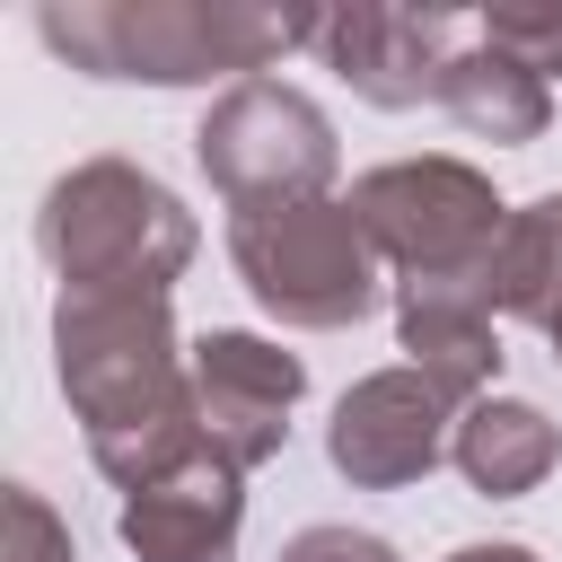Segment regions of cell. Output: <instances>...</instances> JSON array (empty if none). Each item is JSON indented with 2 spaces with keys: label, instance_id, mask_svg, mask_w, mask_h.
Returning a JSON list of instances; mask_svg holds the SVG:
<instances>
[{
  "label": "cell",
  "instance_id": "obj_1",
  "mask_svg": "<svg viewBox=\"0 0 562 562\" xmlns=\"http://www.w3.org/2000/svg\"><path fill=\"white\" fill-rule=\"evenodd\" d=\"M53 369L70 413L88 422L97 474L132 501L184 457H202V404H193V342L176 334L167 299L105 290V299H53Z\"/></svg>",
  "mask_w": 562,
  "mask_h": 562
},
{
  "label": "cell",
  "instance_id": "obj_2",
  "mask_svg": "<svg viewBox=\"0 0 562 562\" xmlns=\"http://www.w3.org/2000/svg\"><path fill=\"white\" fill-rule=\"evenodd\" d=\"M35 35L88 70V79H149V88H202V79H272L290 44H316V9H263V0H53L35 9Z\"/></svg>",
  "mask_w": 562,
  "mask_h": 562
},
{
  "label": "cell",
  "instance_id": "obj_3",
  "mask_svg": "<svg viewBox=\"0 0 562 562\" xmlns=\"http://www.w3.org/2000/svg\"><path fill=\"white\" fill-rule=\"evenodd\" d=\"M35 246L70 299H105V290L167 299L176 272L193 263V211L132 158H79L70 176L44 184Z\"/></svg>",
  "mask_w": 562,
  "mask_h": 562
},
{
  "label": "cell",
  "instance_id": "obj_4",
  "mask_svg": "<svg viewBox=\"0 0 562 562\" xmlns=\"http://www.w3.org/2000/svg\"><path fill=\"white\" fill-rule=\"evenodd\" d=\"M351 220L369 228L378 263L404 272V290H457V299H483V272H492V246L509 228V202L492 193L483 167L465 158H386L369 176H351ZM492 307V299H483Z\"/></svg>",
  "mask_w": 562,
  "mask_h": 562
},
{
  "label": "cell",
  "instance_id": "obj_5",
  "mask_svg": "<svg viewBox=\"0 0 562 562\" xmlns=\"http://www.w3.org/2000/svg\"><path fill=\"white\" fill-rule=\"evenodd\" d=\"M228 263L255 290V307L299 334H342L378 307V246L342 193L228 211Z\"/></svg>",
  "mask_w": 562,
  "mask_h": 562
},
{
  "label": "cell",
  "instance_id": "obj_6",
  "mask_svg": "<svg viewBox=\"0 0 562 562\" xmlns=\"http://www.w3.org/2000/svg\"><path fill=\"white\" fill-rule=\"evenodd\" d=\"M193 158L220 184L228 211H263V202H316L342 176V140L334 114L290 88V79H237L202 105L193 123Z\"/></svg>",
  "mask_w": 562,
  "mask_h": 562
},
{
  "label": "cell",
  "instance_id": "obj_7",
  "mask_svg": "<svg viewBox=\"0 0 562 562\" xmlns=\"http://www.w3.org/2000/svg\"><path fill=\"white\" fill-rule=\"evenodd\" d=\"M448 448H457V404H448L422 369H378V378H360V386L334 404V422H325V457H334V474L360 483V492H404V483H422Z\"/></svg>",
  "mask_w": 562,
  "mask_h": 562
},
{
  "label": "cell",
  "instance_id": "obj_8",
  "mask_svg": "<svg viewBox=\"0 0 562 562\" xmlns=\"http://www.w3.org/2000/svg\"><path fill=\"white\" fill-rule=\"evenodd\" d=\"M299 395H307L299 351H281V342H263V334H228V325L193 342V404H202V439H211L228 465H263V457H281Z\"/></svg>",
  "mask_w": 562,
  "mask_h": 562
},
{
  "label": "cell",
  "instance_id": "obj_9",
  "mask_svg": "<svg viewBox=\"0 0 562 562\" xmlns=\"http://www.w3.org/2000/svg\"><path fill=\"white\" fill-rule=\"evenodd\" d=\"M316 53L351 79V97L404 114V105H439V70L457 61V18L448 9H386V0H351V9H316Z\"/></svg>",
  "mask_w": 562,
  "mask_h": 562
},
{
  "label": "cell",
  "instance_id": "obj_10",
  "mask_svg": "<svg viewBox=\"0 0 562 562\" xmlns=\"http://www.w3.org/2000/svg\"><path fill=\"white\" fill-rule=\"evenodd\" d=\"M123 544L140 562H237V527H246V465H228L220 448L184 457L176 474H158L149 492L123 501Z\"/></svg>",
  "mask_w": 562,
  "mask_h": 562
},
{
  "label": "cell",
  "instance_id": "obj_11",
  "mask_svg": "<svg viewBox=\"0 0 562 562\" xmlns=\"http://www.w3.org/2000/svg\"><path fill=\"white\" fill-rule=\"evenodd\" d=\"M395 342H404V369H422L457 413L492 395L501 378V325L483 299H457V290H404L395 307Z\"/></svg>",
  "mask_w": 562,
  "mask_h": 562
},
{
  "label": "cell",
  "instance_id": "obj_12",
  "mask_svg": "<svg viewBox=\"0 0 562 562\" xmlns=\"http://www.w3.org/2000/svg\"><path fill=\"white\" fill-rule=\"evenodd\" d=\"M457 474L474 483V492H492V501H518V492H536L553 465H562V430L527 404V395H483V404H465L457 413Z\"/></svg>",
  "mask_w": 562,
  "mask_h": 562
},
{
  "label": "cell",
  "instance_id": "obj_13",
  "mask_svg": "<svg viewBox=\"0 0 562 562\" xmlns=\"http://www.w3.org/2000/svg\"><path fill=\"white\" fill-rule=\"evenodd\" d=\"M483 299H492V316H527L544 342H562V193H536L509 211Z\"/></svg>",
  "mask_w": 562,
  "mask_h": 562
},
{
  "label": "cell",
  "instance_id": "obj_14",
  "mask_svg": "<svg viewBox=\"0 0 562 562\" xmlns=\"http://www.w3.org/2000/svg\"><path fill=\"white\" fill-rule=\"evenodd\" d=\"M439 105H448L474 140H501V149H527V140H544V123H553L544 79L518 70V61L492 53V44H465V53L439 70Z\"/></svg>",
  "mask_w": 562,
  "mask_h": 562
},
{
  "label": "cell",
  "instance_id": "obj_15",
  "mask_svg": "<svg viewBox=\"0 0 562 562\" xmlns=\"http://www.w3.org/2000/svg\"><path fill=\"white\" fill-rule=\"evenodd\" d=\"M474 44L509 53V61L536 70V79H553V70H562V0H501V9L474 18Z\"/></svg>",
  "mask_w": 562,
  "mask_h": 562
},
{
  "label": "cell",
  "instance_id": "obj_16",
  "mask_svg": "<svg viewBox=\"0 0 562 562\" xmlns=\"http://www.w3.org/2000/svg\"><path fill=\"white\" fill-rule=\"evenodd\" d=\"M0 562H79L61 509H53L44 492H26V483H9V553H0Z\"/></svg>",
  "mask_w": 562,
  "mask_h": 562
},
{
  "label": "cell",
  "instance_id": "obj_17",
  "mask_svg": "<svg viewBox=\"0 0 562 562\" xmlns=\"http://www.w3.org/2000/svg\"><path fill=\"white\" fill-rule=\"evenodd\" d=\"M281 562H404L386 536H369V527H342V518H325V527H299L290 544H281Z\"/></svg>",
  "mask_w": 562,
  "mask_h": 562
},
{
  "label": "cell",
  "instance_id": "obj_18",
  "mask_svg": "<svg viewBox=\"0 0 562 562\" xmlns=\"http://www.w3.org/2000/svg\"><path fill=\"white\" fill-rule=\"evenodd\" d=\"M448 562H536V553H527V544H457Z\"/></svg>",
  "mask_w": 562,
  "mask_h": 562
},
{
  "label": "cell",
  "instance_id": "obj_19",
  "mask_svg": "<svg viewBox=\"0 0 562 562\" xmlns=\"http://www.w3.org/2000/svg\"><path fill=\"white\" fill-rule=\"evenodd\" d=\"M553 360H562V342H553Z\"/></svg>",
  "mask_w": 562,
  "mask_h": 562
}]
</instances>
